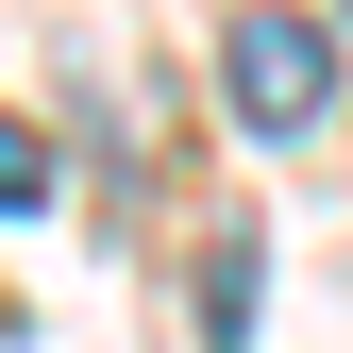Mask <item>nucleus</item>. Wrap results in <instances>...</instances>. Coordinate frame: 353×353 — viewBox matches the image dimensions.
Returning <instances> with one entry per match:
<instances>
[{"label": "nucleus", "mask_w": 353, "mask_h": 353, "mask_svg": "<svg viewBox=\"0 0 353 353\" xmlns=\"http://www.w3.org/2000/svg\"><path fill=\"white\" fill-rule=\"evenodd\" d=\"M219 84H236V118H252V135H320V101H336V17L252 0V17L219 34Z\"/></svg>", "instance_id": "1"}, {"label": "nucleus", "mask_w": 353, "mask_h": 353, "mask_svg": "<svg viewBox=\"0 0 353 353\" xmlns=\"http://www.w3.org/2000/svg\"><path fill=\"white\" fill-rule=\"evenodd\" d=\"M202 336H219V353L252 336V236H219V270H202Z\"/></svg>", "instance_id": "2"}, {"label": "nucleus", "mask_w": 353, "mask_h": 353, "mask_svg": "<svg viewBox=\"0 0 353 353\" xmlns=\"http://www.w3.org/2000/svg\"><path fill=\"white\" fill-rule=\"evenodd\" d=\"M51 202V152H34V118H0V219H34Z\"/></svg>", "instance_id": "3"}]
</instances>
